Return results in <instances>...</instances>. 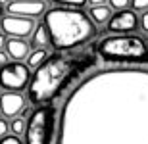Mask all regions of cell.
Returning a JSON list of instances; mask_svg holds the SVG:
<instances>
[{
    "label": "cell",
    "instance_id": "2e32d148",
    "mask_svg": "<svg viewBox=\"0 0 148 144\" xmlns=\"http://www.w3.org/2000/svg\"><path fill=\"white\" fill-rule=\"evenodd\" d=\"M52 2L54 4H60V6H66V8H77V10H81L88 0H52Z\"/></svg>",
    "mask_w": 148,
    "mask_h": 144
},
{
    "label": "cell",
    "instance_id": "8fae6325",
    "mask_svg": "<svg viewBox=\"0 0 148 144\" xmlns=\"http://www.w3.org/2000/svg\"><path fill=\"white\" fill-rule=\"evenodd\" d=\"M6 52L14 61H21L27 60L29 56V42H25V39H17V37H12L6 42Z\"/></svg>",
    "mask_w": 148,
    "mask_h": 144
},
{
    "label": "cell",
    "instance_id": "277c9868",
    "mask_svg": "<svg viewBox=\"0 0 148 144\" xmlns=\"http://www.w3.org/2000/svg\"><path fill=\"white\" fill-rule=\"evenodd\" d=\"M98 54L106 61L148 63V44L137 35H115L98 44Z\"/></svg>",
    "mask_w": 148,
    "mask_h": 144
},
{
    "label": "cell",
    "instance_id": "7c38bea8",
    "mask_svg": "<svg viewBox=\"0 0 148 144\" xmlns=\"http://www.w3.org/2000/svg\"><path fill=\"white\" fill-rule=\"evenodd\" d=\"M48 44H52V40H50L48 27H46L44 21H42L40 25H37V29H35L33 35H31V46L37 50V48H46Z\"/></svg>",
    "mask_w": 148,
    "mask_h": 144
},
{
    "label": "cell",
    "instance_id": "d6986e66",
    "mask_svg": "<svg viewBox=\"0 0 148 144\" xmlns=\"http://www.w3.org/2000/svg\"><path fill=\"white\" fill-rule=\"evenodd\" d=\"M8 131H10V125H8L6 119L2 117V119H0V139H4L6 134H8Z\"/></svg>",
    "mask_w": 148,
    "mask_h": 144
},
{
    "label": "cell",
    "instance_id": "7402d4cb",
    "mask_svg": "<svg viewBox=\"0 0 148 144\" xmlns=\"http://www.w3.org/2000/svg\"><path fill=\"white\" fill-rule=\"evenodd\" d=\"M8 60H10V56H8V52H4V50H0V67H4L6 63H8Z\"/></svg>",
    "mask_w": 148,
    "mask_h": 144
},
{
    "label": "cell",
    "instance_id": "52a82bcc",
    "mask_svg": "<svg viewBox=\"0 0 148 144\" xmlns=\"http://www.w3.org/2000/svg\"><path fill=\"white\" fill-rule=\"evenodd\" d=\"M0 29L10 37H17V39H25L31 37L35 31V19H27V17H19V16H2L0 19Z\"/></svg>",
    "mask_w": 148,
    "mask_h": 144
},
{
    "label": "cell",
    "instance_id": "7a4b0ae2",
    "mask_svg": "<svg viewBox=\"0 0 148 144\" xmlns=\"http://www.w3.org/2000/svg\"><path fill=\"white\" fill-rule=\"evenodd\" d=\"M96 63L90 54H52L33 73L29 81V100L33 104H48L60 94L79 73L87 71Z\"/></svg>",
    "mask_w": 148,
    "mask_h": 144
},
{
    "label": "cell",
    "instance_id": "44dd1931",
    "mask_svg": "<svg viewBox=\"0 0 148 144\" xmlns=\"http://www.w3.org/2000/svg\"><path fill=\"white\" fill-rule=\"evenodd\" d=\"M140 27H143L144 33H148V12L143 14V19H140Z\"/></svg>",
    "mask_w": 148,
    "mask_h": 144
},
{
    "label": "cell",
    "instance_id": "ffe728a7",
    "mask_svg": "<svg viewBox=\"0 0 148 144\" xmlns=\"http://www.w3.org/2000/svg\"><path fill=\"white\" fill-rule=\"evenodd\" d=\"M0 144H21L17 136H4V139H0Z\"/></svg>",
    "mask_w": 148,
    "mask_h": 144
},
{
    "label": "cell",
    "instance_id": "d4e9b609",
    "mask_svg": "<svg viewBox=\"0 0 148 144\" xmlns=\"http://www.w3.org/2000/svg\"><path fill=\"white\" fill-rule=\"evenodd\" d=\"M0 16H2V2H0Z\"/></svg>",
    "mask_w": 148,
    "mask_h": 144
},
{
    "label": "cell",
    "instance_id": "4fadbf2b",
    "mask_svg": "<svg viewBox=\"0 0 148 144\" xmlns=\"http://www.w3.org/2000/svg\"><path fill=\"white\" fill-rule=\"evenodd\" d=\"M88 17H90L92 23H96V25H104V23H108L112 19V8L108 4H104V6H90Z\"/></svg>",
    "mask_w": 148,
    "mask_h": 144
},
{
    "label": "cell",
    "instance_id": "3957f363",
    "mask_svg": "<svg viewBox=\"0 0 148 144\" xmlns=\"http://www.w3.org/2000/svg\"><path fill=\"white\" fill-rule=\"evenodd\" d=\"M52 46L58 50H73L85 44L96 35L92 19L77 8H50L44 14Z\"/></svg>",
    "mask_w": 148,
    "mask_h": 144
},
{
    "label": "cell",
    "instance_id": "5bb4252c",
    "mask_svg": "<svg viewBox=\"0 0 148 144\" xmlns=\"http://www.w3.org/2000/svg\"><path fill=\"white\" fill-rule=\"evenodd\" d=\"M46 60H48V52H46L44 48H37V50H33V52H29V56H27V67L37 71V69L42 66Z\"/></svg>",
    "mask_w": 148,
    "mask_h": 144
},
{
    "label": "cell",
    "instance_id": "cb8c5ba5",
    "mask_svg": "<svg viewBox=\"0 0 148 144\" xmlns=\"http://www.w3.org/2000/svg\"><path fill=\"white\" fill-rule=\"evenodd\" d=\"M6 42H8V39H4V35H0V50L6 48Z\"/></svg>",
    "mask_w": 148,
    "mask_h": 144
},
{
    "label": "cell",
    "instance_id": "5b68a950",
    "mask_svg": "<svg viewBox=\"0 0 148 144\" xmlns=\"http://www.w3.org/2000/svg\"><path fill=\"white\" fill-rule=\"evenodd\" d=\"M56 110L52 106H42L31 113L25 129V142L27 144H50L52 127H54Z\"/></svg>",
    "mask_w": 148,
    "mask_h": 144
},
{
    "label": "cell",
    "instance_id": "603a6c76",
    "mask_svg": "<svg viewBox=\"0 0 148 144\" xmlns=\"http://www.w3.org/2000/svg\"><path fill=\"white\" fill-rule=\"evenodd\" d=\"M90 2V6H104L108 4V0H88Z\"/></svg>",
    "mask_w": 148,
    "mask_h": 144
},
{
    "label": "cell",
    "instance_id": "ba28073f",
    "mask_svg": "<svg viewBox=\"0 0 148 144\" xmlns=\"http://www.w3.org/2000/svg\"><path fill=\"white\" fill-rule=\"evenodd\" d=\"M46 2L44 0H12L6 6V12L12 16L27 17V19H37L42 14H46Z\"/></svg>",
    "mask_w": 148,
    "mask_h": 144
},
{
    "label": "cell",
    "instance_id": "9a60e30c",
    "mask_svg": "<svg viewBox=\"0 0 148 144\" xmlns=\"http://www.w3.org/2000/svg\"><path fill=\"white\" fill-rule=\"evenodd\" d=\"M10 129H12V133H14V134H23V133H25V129H27V123H25V119H21V117H16V119L12 121Z\"/></svg>",
    "mask_w": 148,
    "mask_h": 144
},
{
    "label": "cell",
    "instance_id": "8992f818",
    "mask_svg": "<svg viewBox=\"0 0 148 144\" xmlns=\"http://www.w3.org/2000/svg\"><path fill=\"white\" fill-rule=\"evenodd\" d=\"M29 81H31L29 67L23 66L21 61H12V63H6L4 67H0V85L4 89L19 92L29 85Z\"/></svg>",
    "mask_w": 148,
    "mask_h": 144
},
{
    "label": "cell",
    "instance_id": "9c48e42d",
    "mask_svg": "<svg viewBox=\"0 0 148 144\" xmlns=\"http://www.w3.org/2000/svg\"><path fill=\"white\" fill-rule=\"evenodd\" d=\"M108 29L110 31H114V33H121V35H127L131 33V31H135V29H138V17L135 12L131 10H121L117 12L115 16H112V19L108 23Z\"/></svg>",
    "mask_w": 148,
    "mask_h": 144
},
{
    "label": "cell",
    "instance_id": "ac0fdd59",
    "mask_svg": "<svg viewBox=\"0 0 148 144\" xmlns=\"http://www.w3.org/2000/svg\"><path fill=\"white\" fill-rule=\"evenodd\" d=\"M110 2V8H114V10H127V6L131 4V0H108Z\"/></svg>",
    "mask_w": 148,
    "mask_h": 144
},
{
    "label": "cell",
    "instance_id": "e0dca14e",
    "mask_svg": "<svg viewBox=\"0 0 148 144\" xmlns=\"http://www.w3.org/2000/svg\"><path fill=\"white\" fill-rule=\"evenodd\" d=\"M133 12H148V0H131Z\"/></svg>",
    "mask_w": 148,
    "mask_h": 144
},
{
    "label": "cell",
    "instance_id": "30bf717a",
    "mask_svg": "<svg viewBox=\"0 0 148 144\" xmlns=\"http://www.w3.org/2000/svg\"><path fill=\"white\" fill-rule=\"evenodd\" d=\"M25 110V98L19 92L8 90L0 94V111L4 117H17Z\"/></svg>",
    "mask_w": 148,
    "mask_h": 144
},
{
    "label": "cell",
    "instance_id": "6da1fadb",
    "mask_svg": "<svg viewBox=\"0 0 148 144\" xmlns=\"http://www.w3.org/2000/svg\"><path fill=\"white\" fill-rule=\"evenodd\" d=\"M56 144H148V69H106L66 98Z\"/></svg>",
    "mask_w": 148,
    "mask_h": 144
}]
</instances>
